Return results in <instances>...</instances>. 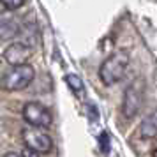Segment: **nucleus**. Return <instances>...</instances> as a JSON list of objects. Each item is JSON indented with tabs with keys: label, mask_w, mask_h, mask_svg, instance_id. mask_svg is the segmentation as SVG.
Returning <instances> with one entry per match:
<instances>
[{
	"label": "nucleus",
	"mask_w": 157,
	"mask_h": 157,
	"mask_svg": "<svg viewBox=\"0 0 157 157\" xmlns=\"http://www.w3.org/2000/svg\"><path fill=\"white\" fill-rule=\"evenodd\" d=\"M129 53L127 51H117L101 64L99 67V78L101 81L106 86H111L115 83H118L124 76H125V71L129 67Z\"/></svg>",
	"instance_id": "obj_1"
},
{
	"label": "nucleus",
	"mask_w": 157,
	"mask_h": 157,
	"mask_svg": "<svg viewBox=\"0 0 157 157\" xmlns=\"http://www.w3.org/2000/svg\"><path fill=\"white\" fill-rule=\"evenodd\" d=\"M34 76L36 71L30 64L11 65V69L6 71L0 78V88L6 92H20L34 81Z\"/></svg>",
	"instance_id": "obj_2"
},
{
	"label": "nucleus",
	"mask_w": 157,
	"mask_h": 157,
	"mask_svg": "<svg viewBox=\"0 0 157 157\" xmlns=\"http://www.w3.org/2000/svg\"><path fill=\"white\" fill-rule=\"evenodd\" d=\"M21 138H23V143L29 150H34L37 154H50L53 150V140L48 132H44V129H39V127H25L21 131Z\"/></svg>",
	"instance_id": "obj_3"
},
{
	"label": "nucleus",
	"mask_w": 157,
	"mask_h": 157,
	"mask_svg": "<svg viewBox=\"0 0 157 157\" xmlns=\"http://www.w3.org/2000/svg\"><path fill=\"white\" fill-rule=\"evenodd\" d=\"M23 120L27 122L32 127H39V129H48L53 124V115L48 108L37 102V101H30L27 102L21 109Z\"/></svg>",
	"instance_id": "obj_4"
},
{
	"label": "nucleus",
	"mask_w": 157,
	"mask_h": 157,
	"mask_svg": "<svg viewBox=\"0 0 157 157\" xmlns=\"http://www.w3.org/2000/svg\"><path fill=\"white\" fill-rule=\"evenodd\" d=\"M145 101V88L141 81H134L125 88L124 99H122V115L125 118H134L140 113Z\"/></svg>",
	"instance_id": "obj_5"
},
{
	"label": "nucleus",
	"mask_w": 157,
	"mask_h": 157,
	"mask_svg": "<svg viewBox=\"0 0 157 157\" xmlns=\"http://www.w3.org/2000/svg\"><path fill=\"white\" fill-rule=\"evenodd\" d=\"M30 55H32V50H30L29 44L25 43H11L4 50V60L7 62L9 65H21L29 62Z\"/></svg>",
	"instance_id": "obj_6"
},
{
	"label": "nucleus",
	"mask_w": 157,
	"mask_h": 157,
	"mask_svg": "<svg viewBox=\"0 0 157 157\" xmlns=\"http://www.w3.org/2000/svg\"><path fill=\"white\" fill-rule=\"evenodd\" d=\"M140 136L145 140L157 136V109H154L150 115L143 118V122L140 124Z\"/></svg>",
	"instance_id": "obj_7"
},
{
	"label": "nucleus",
	"mask_w": 157,
	"mask_h": 157,
	"mask_svg": "<svg viewBox=\"0 0 157 157\" xmlns=\"http://www.w3.org/2000/svg\"><path fill=\"white\" fill-rule=\"evenodd\" d=\"M18 23L14 21H2L0 23V39L2 41H11L14 39V36H18Z\"/></svg>",
	"instance_id": "obj_8"
},
{
	"label": "nucleus",
	"mask_w": 157,
	"mask_h": 157,
	"mask_svg": "<svg viewBox=\"0 0 157 157\" xmlns=\"http://www.w3.org/2000/svg\"><path fill=\"white\" fill-rule=\"evenodd\" d=\"M65 81H67L69 88H71L76 95H79V94L83 92V81H81L79 76H76V74H67V76H65Z\"/></svg>",
	"instance_id": "obj_9"
},
{
	"label": "nucleus",
	"mask_w": 157,
	"mask_h": 157,
	"mask_svg": "<svg viewBox=\"0 0 157 157\" xmlns=\"http://www.w3.org/2000/svg\"><path fill=\"white\" fill-rule=\"evenodd\" d=\"M0 4L7 9V11H16V9H20L25 6V0H0Z\"/></svg>",
	"instance_id": "obj_10"
},
{
	"label": "nucleus",
	"mask_w": 157,
	"mask_h": 157,
	"mask_svg": "<svg viewBox=\"0 0 157 157\" xmlns=\"http://www.w3.org/2000/svg\"><path fill=\"white\" fill-rule=\"evenodd\" d=\"M99 143H101V150H102L104 154H108V152H109V138H108L106 132H102V134H101Z\"/></svg>",
	"instance_id": "obj_11"
},
{
	"label": "nucleus",
	"mask_w": 157,
	"mask_h": 157,
	"mask_svg": "<svg viewBox=\"0 0 157 157\" xmlns=\"http://www.w3.org/2000/svg\"><path fill=\"white\" fill-rule=\"evenodd\" d=\"M23 157H41V154H37V152H34V150H29L27 147H25V150L21 152Z\"/></svg>",
	"instance_id": "obj_12"
},
{
	"label": "nucleus",
	"mask_w": 157,
	"mask_h": 157,
	"mask_svg": "<svg viewBox=\"0 0 157 157\" xmlns=\"http://www.w3.org/2000/svg\"><path fill=\"white\" fill-rule=\"evenodd\" d=\"M4 157H23V155L20 154V152H7Z\"/></svg>",
	"instance_id": "obj_13"
}]
</instances>
